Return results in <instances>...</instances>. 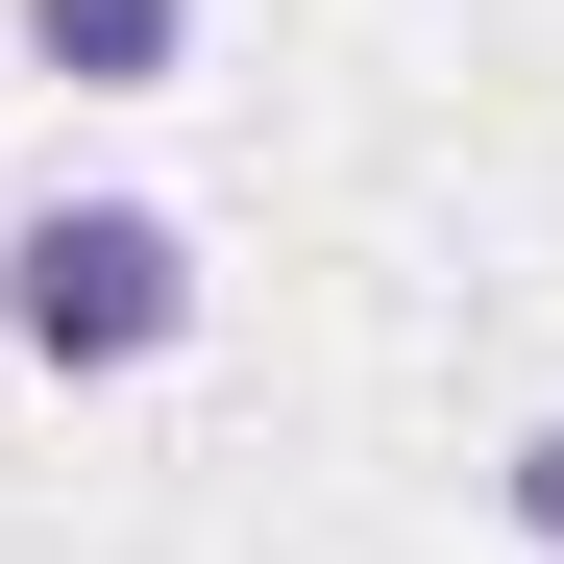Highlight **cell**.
Here are the masks:
<instances>
[{"instance_id":"3","label":"cell","mask_w":564,"mask_h":564,"mask_svg":"<svg viewBox=\"0 0 564 564\" xmlns=\"http://www.w3.org/2000/svg\"><path fill=\"white\" fill-rule=\"evenodd\" d=\"M516 540H564V417H540V442H516Z\"/></svg>"},{"instance_id":"1","label":"cell","mask_w":564,"mask_h":564,"mask_svg":"<svg viewBox=\"0 0 564 564\" xmlns=\"http://www.w3.org/2000/svg\"><path fill=\"white\" fill-rule=\"evenodd\" d=\"M0 319H25V368H172L197 344V246H172L148 197H50L25 246H0Z\"/></svg>"},{"instance_id":"2","label":"cell","mask_w":564,"mask_h":564,"mask_svg":"<svg viewBox=\"0 0 564 564\" xmlns=\"http://www.w3.org/2000/svg\"><path fill=\"white\" fill-rule=\"evenodd\" d=\"M25 50L74 74V99H148V74L197 50V0H25Z\"/></svg>"}]
</instances>
